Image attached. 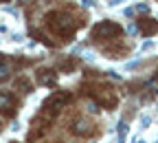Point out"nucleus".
Returning a JSON list of instances; mask_svg holds the SVG:
<instances>
[{"label": "nucleus", "instance_id": "nucleus-2", "mask_svg": "<svg viewBox=\"0 0 158 143\" xmlns=\"http://www.w3.org/2000/svg\"><path fill=\"white\" fill-rule=\"evenodd\" d=\"M121 33H123V29L116 22H99L92 29V37L94 40H112V37H118Z\"/></svg>", "mask_w": 158, "mask_h": 143}, {"label": "nucleus", "instance_id": "nucleus-1", "mask_svg": "<svg viewBox=\"0 0 158 143\" xmlns=\"http://www.w3.org/2000/svg\"><path fill=\"white\" fill-rule=\"evenodd\" d=\"M46 24H48V29L53 33L62 35L64 40H70L73 33H75V29H77V24L73 22V18L68 13H64V11H51L46 15Z\"/></svg>", "mask_w": 158, "mask_h": 143}, {"label": "nucleus", "instance_id": "nucleus-3", "mask_svg": "<svg viewBox=\"0 0 158 143\" xmlns=\"http://www.w3.org/2000/svg\"><path fill=\"white\" fill-rule=\"evenodd\" d=\"M70 130H73V134H77V136H90V134H92V124H90L88 119H84V117H77V119H73Z\"/></svg>", "mask_w": 158, "mask_h": 143}, {"label": "nucleus", "instance_id": "nucleus-7", "mask_svg": "<svg viewBox=\"0 0 158 143\" xmlns=\"http://www.w3.org/2000/svg\"><path fill=\"white\" fill-rule=\"evenodd\" d=\"M15 84H18L20 88H22L24 93H29V81H27V79H18V81H15Z\"/></svg>", "mask_w": 158, "mask_h": 143}, {"label": "nucleus", "instance_id": "nucleus-5", "mask_svg": "<svg viewBox=\"0 0 158 143\" xmlns=\"http://www.w3.org/2000/svg\"><path fill=\"white\" fill-rule=\"evenodd\" d=\"M13 108H15V99H13L9 93H0V112L11 115Z\"/></svg>", "mask_w": 158, "mask_h": 143}, {"label": "nucleus", "instance_id": "nucleus-4", "mask_svg": "<svg viewBox=\"0 0 158 143\" xmlns=\"http://www.w3.org/2000/svg\"><path fill=\"white\" fill-rule=\"evenodd\" d=\"M136 27H138V31H141L143 35H152V33L158 31V22H156V20H152V18H141V20L136 22Z\"/></svg>", "mask_w": 158, "mask_h": 143}, {"label": "nucleus", "instance_id": "nucleus-6", "mask_svg": "<svg viewBox=\"0 0 158 143\" xmlns=\"http://www.w3.org/2000/svg\"><path fill=\"white\" fill-rule=\"evenodd\" d=\"M37 81H40V84H44V86H53L55 84V73L48 71V68H42L37 73Z\"/></svg>", "mask_w": 158, "mask_h": 143}]
</instances>
